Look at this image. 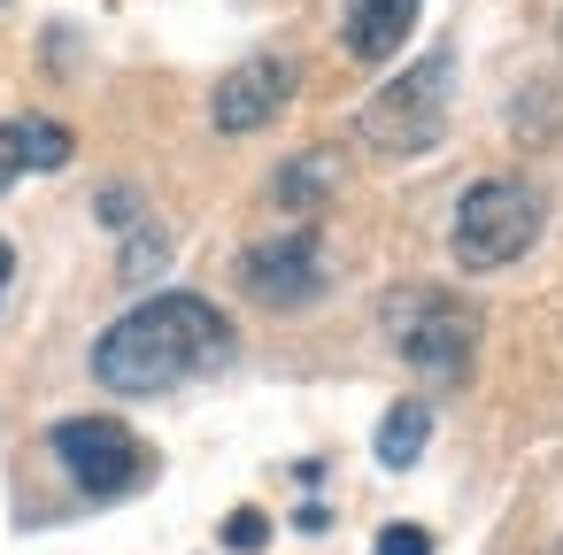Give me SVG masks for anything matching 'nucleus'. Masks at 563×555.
Instances as JSON below:
<instances>
[{
  "label": "nucleus",
  "mask_w": 563,
  "mask_h": 555,
  "mask_svg": "<svg viewBox=\"0 0 563 555\" xmlns=\"http://www.w3.org/2000/svg\"><path fill=\"white\" fill-rule=\"evenodd\" d=\"M9 278H16V247L0 240V301H9Z\"/></svg>",
  "instance_id": "14"
},
{
  "label": "nucleus",
  "mask_w": 563,
  "mask_h": 555,
  "mask_svg": "<svg viewBox=\"0 0 563 555\" xmlns=\"http://www.w3.org/2000/svg\"><path fill=\"white\" fill-rule=\"evenodd\" d=\"M294 86H301V70H294L286 55H255V63H240V70L217 78V93H209V124H217L224 140H247V132L278 124V109L294 101Z\"/></svg>",
  "instance_id": "7"
},
{
  "label": "nucleus",
  "mask_w": 563,
  "mask_h": 555,
  "mask_svg": "<svg viewBox=\"0 0 563 555\" xmlns=\"http://www.w3.org/2000/svg\"><path fill=\"white\" fill-rule=\"evenodd\" d=\"M70 132L55 116H16V124H0V193H9L24 170H63L70 163Z\"/></svg>",
  "instance_id": "9"
},
{
  "label": "nucleus",
  "mask_w": 563,
  "mask_h": 555,
  "mask_svg": "<svg viewBox=\"0 0 563 555\" xmlns=\"http://www.w3.org/2000/svg\"><path fill=\"white\" fill-rule=\"evenodd\" d=\"M240 286L263 309H309L324 293V240H317V224H286V232L255 240L240 255Z\"/></svg>",
  "instance_id": "6"
},
{
  "label": "nucleus",
  "mask_w": 563,
  "mask_h": 555,
  "mask_svg": "<svg viewBox=\"0 0 563 555\" xmlns=\"http://www.w3.org/2000/svg\"><path fill=\"white\" fill-rule=\"evenodd\" d=\"M424 0H347V55L355 63H394L401 40L417 32Z\"/></svg>",
  "instance_id": "8"
},
{
  "label": "nucleus",
  "mask_w": 563,
  "mask_h": 555,
  "mask_svg": "<svg viewBox=\"0 0 563 555\" xmlns=\"http://www.w3.org/2000/svg\"><path fill=\"white\" fill-rule=\"evenodd\" d=\"M540 224H548L540 186H525V178H478V186L455 201L448 247H455L463 270H501V263H517V255L540 240Z\"/></svg>",
  "instance_id": "4"
},
{
  "label": "nucleus",
  "mask_w": 563,
  "mask_h": 555,
  "mask_svg": "<svg viewBox=\"0 0 563 555\" xmlns=\"http://www.w3.org/2000/svg\"><path fill=\"white\" fill-rule=\"evenodd\" d=\"M378 324H386L394 355L417 378H432V386L471 378V355H478V332H486L478 309L463 293H448V286H401V293H386L378 301Z\"/></svg>",
  "instance_id": "2"
},
{
  "label": "nucleus",
  "mask_w": 563,
  "mask_h": 555,
  "mask_svg": "<svg viewBox=\"0 0 563 555\" xmlns=\"http://www.w3.org/2000/svg\"><path fill=\"white\" fill-rule=\"evenodd\" d=\"M232 363V317L201 293H155L140 309H124L101 340H93V378L124 401L194 386L209 370Z\"/></svg>",
  "instance_id": "1"
},
{
  "label": "nucleus",
  "mask_w": 563,
  "mask_h": 555,
  "mask_svg": "<svg viewBox=\"0 0 563 555\" xmlns=\"http://www.w3.org/2000/svg\"><path fill=\"white\" fill-rule=\"evenodd\" d=\"M424 440H432V401H394L378 417V463L386 470H409L424 455Z\"/></svg>",
  "instance_id": "11"
},
{
  "label": "nucleus",
  "mask_w": 563,
  "mask_h": 555,
  "mask_svg": "<svg viewBox=\"0 0 563 555\" xmlns=\"http://www.w3.org/2000/svg\"><path fill=\"white\" fill-rule=\"evenodd\" d=\"M263 540H271V517H263V509H232V517H224V547L255 555Z\"/></svg>",
  "instance_id": "12"
},
{
  "label": "nucleus",
  "mask_w": 563,
  "mask_h": 555,
  "mask_svg": "<svg viewBox=\"0 0 563 555\" xmlns=\"http://www.w3.org/2000/svg\"><path fill=\"white\" fill-rule=\"evenodd\" d=\"M378 555H432V532L424 524H386L378 532Z\"/></svg>",
  "instance_id": "13"
},
{
  "label": "nucleus",
  "mask_w": 563,
  "mask_h": 555,
  "mask_svg": "<svg viewBox=\"0 0 563 555\" xmlns=\"http://www.w3.org/2000/svg\"><path fill=\"white\" fill-rule=\"evenodd\" d=\"M55 463H63L70 486L93 493V501L140 493V486L155 478L147 440H140L132 424H117V417H70V424H55Z\"/></svg>",
  "instance_id": "5"
},
{
  "label": "nucleus",
  "mask_w": 563,
  "mask_h": 555,
  "mask_svg": "<svg viewBox=\"0 0 563 555\" xmlns=\"http://www.w3.org/2000/svg\"><path fill=\"white\" fill-rule=\"evenodd\" d=\"M332 186H340V163H332L324 147H309V155H294V163L278 170V209H294V217H317V209L332 201Z\"/></svg>",
  "instance_id": "10"
},
{
  "label": "nucleus",
  "mask_w": 563,
  "mask_h": 555,
  "mask_svg": "<svg viewBox=\"0 0 563 555\" xmlns=\"http://www.w3.org/2000/svg\"><path fill=\"white\" fill-rule=\"evenodd\" d=\"M448 86H455V55H424V63H409L401 78H386V86L363 101V116H355L363 147L386 155V163L424 155V147L448 132Z\"/></svg>",
  "instance_id": "3"
}]
</instances>
